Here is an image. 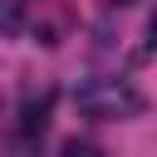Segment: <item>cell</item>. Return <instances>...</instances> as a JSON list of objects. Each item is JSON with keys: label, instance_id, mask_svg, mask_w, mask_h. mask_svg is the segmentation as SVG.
<instances>
[{"label": "cell", "instance_id": "cell-1", "mask_svg": "<svg viewBox=\"0 0 157 157\" xmlns=\"http://www.w3.org/2000/svg\"><path fill=\"white\" fill-rule=\"evenodd\" d=\"M74 103L93 123H118V118H137L142 113V93L128 78H83L74 88Z\"/></svg>", "mask_w": 157, "mask_h": 157}, {"label": "cell", "instance_id": "cell-2", "mask_svg": "<svg viewBox=\"0 0 157 157\" xmlns=\"http://www.w3.org/2000/svg\"><path fill=\"white\" fill-rule=\"evenodd\" d=\"M49 93L44 98H25V108H20V132L25 137H34V132H44V123H49Z\"/></svg>", "mask_w": 157, "mask_h": 157}, {"label": "cell", "instance_id": "cell-3", "mask_svg": "<svg viewBox=\"0 0 157 157\" xmlns=\"http://www.w3.org/2000/svg\"><path fill=\"white\" fill-rule=\"evenodd\" d=\"M64 157H103V152L88 147V142H64Z\"/></svg>", "mask_w": 157, "mask_h": 157}, {"label": "cell", "instance_id": "cell-4", "mask_svg": "<svg viewBox=\"0 0 157 157\" xmlns=\"http://www.w3.org/2000/svg\"><path fill=\"white\" fill-rule=\"evenodd\" d=\"M147 49H157V15L147 20Z\"/></svg>", "mask_w": 157, "mask_h": 157}, {"label": "cell", "instance_id": "cell-5", "mask_svg": "<svg viewBox=\"0 0 157 157\" xmlns=\"http://www.w3.org/2000/svg\"><path fill=\"white\" fill-rule=\"evenodd\" d=\"M103 5H113V10H118V5H132V0H103Z\"/></svg>", "mask_w": 157, "mask_h": 157}]
</instances>
